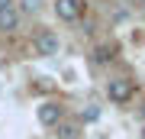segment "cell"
<instances>
[{
    "label": "cell",
    "instance_id": "10",
    "mask_svg": "<svg viewBox=\"0 0 145 139\" xmlns=\"http://www.w3.org/2000/svg\"><path fill=\"white\" fill-rule=\"evenodd\" d=\"M139 120H142V123H145V100L139 103Z\"/></svg>",
    "mask_w": 145,
    "mask_h": 139
},
{
    "label": "cell",
    "instance_id": "8",
    "mask_svg": "<svg viewBox=\"0 0 145 139\" xmlns=\"http://www.w3.org/2000/svg\"><path fill=\"white\" fill-rule=\"evenodd\" d=\"M42 3H45V0H20V13H39L42 10Z\"/></svg>",
    "mask_w": 145,
    "mask_h": 139
},
{
    "label": "cell",
    "instance_id": "9",
    "mask_svg": "<svg viewBox=\"0 0 145 139\" xmlns=\"http://www.w3.org/2000/svg\"><path fill=\"white\" fill-rule=\"evenodd\" d=\"M110 58H113V49H110V45H100L97 52H93V62H97V65H106Z\"/></svg>",
    "mask_w": 145,
    "mask_h": 139
},
{
    "label": "cell",
    "instance_id": "13",
    "mask_svg": "<svg viewBox=\"0 0 145 139\" xmlns=\"http://www.w3.org/2000/svg\"><path fill=\"white\" fill-rule=\"evenodd\" d=\"M139 139H145V123H142V133H139Z\"/></svg>",
    "mask_w": 145,
    "mask_h": 139
},
{
    "label": "cell",
    "instance_id": "11",
    "mask_svg": "<svg viewBox=\"0 0 145 139\" xmlns=\"http://www.w3.org/2000/svg\"><path fill=\"white\" fill-rule=\"evenodd\" d=\"M7 7H13V0H0V10H7Z\"/></svg>",
    "mask_w": 145,
    "mask_h": 139
},
{
    "label": "cell",
    "instance_id": "4",
    "mask_svg": "<svg viewBox=\"0 0 145 139\" xmlns=\"http://www.w3.org/2000/svg\"><path fill=\"white\" fill-rule=\"evenodd\" d=\"M52 10H55V16L61 23H78L84 16V0H55Z\"/></svg>",
    "mask_w": 145,
    "mask_h": 139
},
{
    "label": "cell",
    "instance_id": "2",
    "mask_svg": "<svg viewBox=\"0 0 145 139\" xmlns=\"http://www.w3.org/2000/svg\"><path fill=\"white\" fill-rule=\"evenodd\" d=\"M32 49H36L39 58H55L61 52V39H58L55 29H39L36 39H32Z\"/></svg>",
    "mask_w": 145,
    "mask_h": 139
},
{
    "label": "cell",
    "instance_id": "1",
    "mask_svg": "<svg viewBox=\"0 0 145 139\" xmlns=\"http://www.w3.org/2000/svg\"><path fill=\"white\" fill-rule=\"evenodd\" d=\"M103 94L110 103H116V107H123V103H129L135 97V84L129 81V78H110V81L103 84Z\"/></svg>",
    "mask_w": 145,
    "mask_h": 139
},
{
    "label": "cell",
    "instance_id": "7",
    "mask_svg": "<svg viewBox=\"0 0 145 139\" xmlns=\"http://www.w3.org/2000/svg\"><path fill=\"white\" fill-rule=\"evenodd\" d=\"M100 113H103V110H100L97 103H87V107H81L78 123H81V126H84V123H97V120H100Z\"/></svg>",
    "mask_w": 145,
    "mask_h": 139
},
{
    "label": "cell",
    "instance_id": "5",
    "mask_svg": "<svg viewBox=\"0 0 145 139\" xmlns=\"http://www.w3.org/2000/svg\"><path fill=\"white\" fill-rule=\"evenodd\" d=\"M55 139H84V126L78 120H61V123L55 126Z\"/></svg>",
    "mask_w": 145,
    "mask_h": 139
},
{
    "label": "cell",
    "instance_id": "3",
    "mask_svg": "<svg viewBox=\"0 0 145 139\" xmlns=\"http://www.w3.org/2000/svg\"><path fill=\"white\" fill-rule=\"evenodd\" d=\"M36 117H39L42 126L55 129V126L65 120V103H61V100H42L39 107H36Z\"/></svg>",
    "mask_w": 145,
    "mask_h": 139
},
{
    "label": "cell",
    "instance_id": "6",
    "mask_svg": "<svg viewBox=\"0 0 145 139\" xmlns=\"http://www.w3.org/2000/svg\"><path fill=\"white\" fill-rule=\"evenodd\" d=\"M16 29H20V10L16 7L0 10V32H16Z\"/></svg>",
    "mask_w": 145,
    "mask_h": 139
},
{
    "label": "cell",
    "instance_id": "12",
    "mask_svg": "<svg viewBox=\"0 0 145 139\" xmlns=\"http://www.w3.org/2000/svg\"><path fill=\"white\" fill-rule=\"evenodd\" d=\"M129 3H135V7H145V0H129Z\"/></svg>",
    "mask_w": 145,
    "mask_h": 139
}]
</instances>
